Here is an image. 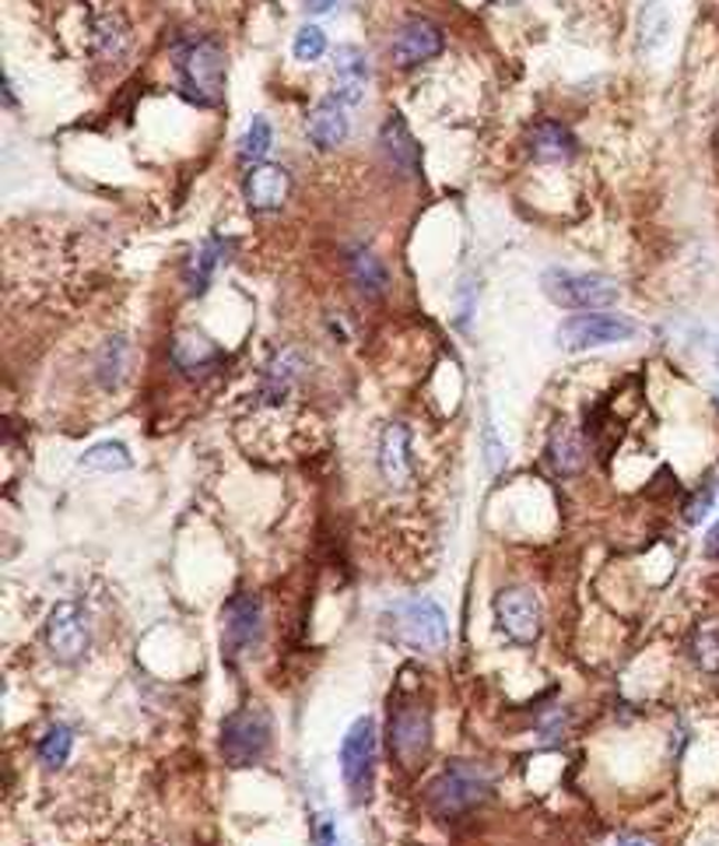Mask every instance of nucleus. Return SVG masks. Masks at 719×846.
Returning a JSON list of instances; mask_svg holds the SVG:
<instances>
[{
	"mask_svg": "<svg viewBox=\"0 0 719 846\" xmlns=\"http://www.w3.org/2000/svg\"><path fill=\"white\" fill-rule=\"evenodd\" d=\"M263 639V605L257 594H236L221 611V657L236 664Z\"/></svg>",
	"mask_w": 719,
	"mask_h": 846,
	"instance_id": "9",
	"label": "nucleus"
},
{
	"mask_svg": "<svg viewBox=\"0 0 719 846\" xmlns=\"http://www.w3.org/2000/svg\"><path fill=\"white\" fill-rule=\"evenodd\" d=\"M496 608V626L506 639L530 647V643L541 639L545 633V608L530 587H502L491 600Z\"/></svg>",
	"mask_w": 719,
	"mask_h": 846,
	"instance_id": "8",
	"label": "nucleus"
},
{
	"mask_svg": "<svg viewBox=\"0 0 719 846\" xmlns=\"http://www.w3.org/2000/svg\"><path fill=\"white\" fill-rule=\"evenodd\" d=\"M548 464L555 475H579L587 467V447L569 421H558L548 436Z\"/></svg>",
	"mask_w": 719,
	"mask_h": 846,
	"instance_id": "20",
	"label": "nucleus"
},
{
	"mask_svg": "<svg viewBox=\"0 0 719 846\" xmlns=\"http://www.w3.org/2000/svg\"><path fill=\"white\" fill-rule=\"evenodd\" d=\"M709 506H712V488H706V492H699L691 502H688V514H685V520L688 524H699L706 514H709Z\"/></svg>",
	"mask_w": 719,
	"mask_h": 846,
	"instance_id": "34",
	"label": "nucleus"
},
{
	"mask_svg": "<svg viewBox=\"0 0 719 846\" xmlns=\"http://www.w3.org/2000/svg\"><path fill=\"white\" fill-rule=\"evenodd\" d=\"M712 394H716V400H719V387H716V390H712Z\"/></svg>",
	"mask_w": 719,
	"mask_h": 846,
	"instance_id": "38",
	"label": "nucleus"
},
{
	"mask_svg": "<svg viewBox=\"0 0 719 846\" xmlns=\"http://www.w3.org/2000/svg\"><path fill=\"white\" fill-rule=\"evenodd\" d=\"M491 797V769L475 759L449 763L425 790V808L436 818H460Z\"/></svg>",
	"mask_w": 719,
	"mask_h": 846,
	"instance_id": "2",
	"label": "nucleus"
},
{
	"mask_svg": "<svg viewBox=\"0 0 719 846\" xmlns=\"http://www.w3.org/2000/svg\"><path fill=\"white\" fill-rule=\"evenodd\" d=\"M221 348L208 338V334H200V330H187V334H179V338L172 341V362H176V369L183 372V376H208V372H214L218 366H221Z\"/></svg>",
	"mask_w": 719,
	"mask_h": 846,
	"instance_id": "17",
	"label": "nucleus"
},
{
	"mask_svg": "<svg viewBox=\"0 0 719 846\" xmlns=\"http://www.w3.org/2000/svg\"><path fill=\"white\" fill-rule=\"evenodd\" d=\"M541 288L555 306L582 309V313H600L621 299V288L611 278L572 271V267H548L541 275Z\"/></svg>",
	"mask_w": 719,
	"mask_h": 846,
	"instance_id": "4",
	"label": "nucleus"
},
{
	"mask_svg": "<svg viewBox=\"0 0 719 846\" xmlns=\"http://www.w3.org/2000/svg\"><path fill=\"white\" fill-rule=\"evenodd\" d=\"M291 53H296V60H302V63H317L327 53L323 29L320 26H302L296 32V42H291Z\"/></svg>",
	"mask_w": 719,
	"mask_h": 846,
	"instance_id": "31",
	"label": "nucleus"
},
{
	"mask_svg": "<svg viewBox=\"0 0 719 846\" xmlns=\"http://www.w3.org/2000/svg\"><path fill=\"white\" fill-rule=\"evenodd\" d=\"M379 148H383L387 162L400 172V176H418L421 169V148L418 141L411 138L408 123H403V117H390L383 123V130H379Z\"/></svg>",
	"mask_w": 719,
	"mask_h": 846,
	"instance_id": "19",
	"label": "nucleus"
},
{
	"mask_svg": "<svg viewBox=\"0 0 719 846\" xmlns=\"http://www.w3.org/2000/svg\"><path fill=\"white\" fill-rule=\"evenodd\" d=\"M688 654L706 675H719V618H706L695 626L688 639Z\"/></svg>",
	"mask_w": 719,
	"mask_h": 846,
	"instance_id": "26",
	"label": "nucleus"
},
{
	"mask_svg": "<svg viewBox=\"0 0 719 846\" xmlns=\"http://www.w3.org/2000/svg\"><path fill=\"white\" fill-rule=\"evenodd\" d=\"M302 376V355L299 351H281L278 359L263 369V397L267 400H281L291 387H296V380Z\"/></svg>",
	"mask_w": 719,
	"mask_h": 846,
	"instance_id": "25",
	"label": "nucleus"
},
{
	"mask_svg": "<svg viewBox=\"0 0 719 846\" xmlns=\"http://www.w3.org/2000/svg\"><path fill=\"white\" fill-rule=\"evenodd\" d=\"M71 752H74V730L67 727V724H53L47 734H42V742H39V763H42V769L57 773V769L67 766Z\"/></svg>",
	"mask_w": 719,
	"mask_h": 846,
	"instance_id": "29",
	"label": "nucleus"
},
{
	"mask_svg": "<svg viewBox=\"0 0 719 846\" xmlns=\"http://www.w3.org/2000/svg\"><path fill=\"white\" fill-rule=\"evenodd\" d=\"M618 846H646V843H636V839H628V843H618Z\"/></svg>",
	"mask_w": 719,
	"mask_h": 846,
	"instance_id": "37",
	"label": "nucleus"
},
{
	"mask_svg": "<svg viewBox=\"0 0 719 846\" xmlns=\"http://www.w3.org/2000/svg\"><path fill=\"white\" fill-rule=\"evenodd\" d=\"M271 145H274L271 123H267V117H253L250 127H246V133L239 138V148H236L239 166H246V169L260 166V162L267 159V151H271Z\"/></svg>",
	"mask_w": 719,
	"mask_h": 846,
	"instance_id": "27",
	"label": "nucleus"
},
{
	"mask_svg": "<svg viewBox=\"0 0 719 846\" xmlns=\"http://www.w3.org/2000/svg\"><path fill=\"white\" fill-rule=\"evenodd\" d=\"M348 275H351L354 288H358V292H362L366 299H379V296L387 292V285H390L387 263L379 260L372 250H366V247H354V250L348 253Z\"/></svg>",
	"mask_w": 719,
	"mask_h": 846,
	"instance_id": "21",
	"label": "nucleus"
},
{
	"mask_svg": "<svg viewBox=\"0 0 719 846\" xmlns=\"http://www.w3.org/2000/svg\"><path fill=\"white\" fill-rule=\"evenodd\" d=\"M218 748L224 755V763L246 769L257 766L267 748H271V717H267L263 706H239L236 714L221 720V738Z\"/></svg>",
	"mask_w": 719,
	"mask_h": 846,
	"instance_id": "5",
	"label": "nucleus"
},
{
	"mask_svg": "<svg viewBox=\"0 0 719 846\" xmlns=\"http://www.w3.org/2000/svg\"><path fill=\"white\" fill-rule=\"evenodd\" d=\"M92 50L99 60H109L117 63L127 57L130 50V26L123 21V14L109 11V14H99L96 26H92Z\"/></svg>",
	"mask_w": 719,
	"mask_h": 846,
	"instance_id": "22",
	"label": "nucleus"
},
{
	"mask_svg": "<svg viewBox=\"0 0 719 846\" xmlns=\"http://www.w3.org/2000/svg\"><path fill=\"white\" fill-rule=\"evenodd\" d=\"M172 67L179 92L193 106H221L224 99V78H229V60L224 47L214 36H187L176 42Z\"/></svg>",
	"mask_w": 719,
	"mask_h": 846,
	"instance_id": "1",
	"label": "nucleus"
},
{
	"mask_svg": "<svg viewBox=\"0 0 719 846\" xmlns=\"http://www.w3.org/2000/svg\"><path fill=\"white\" fill-rule=\"evenodd\" d=\"M78 464L84 467V471H102V475H112V471H127V467L133 464V457H130V450L123 447V442L106 439V442H96L92 450H84Z\"/></svg>",
	"mask_w": 719,
	"mask_h": 846,
	"instance_id": "28",
	"label": "nucleus"
},
{
	"mask_svg": "<svg viewBox=\"0 0 719 846\" xmlns=\"http://www.w3.org/2000/svg\"><path fill=\"white\" fill-rule=\"evenodd\" d=\"M636 320L618 317V313H576L561 320L558 327V348L566 351H587V348H608L636 338Z\"/></svg>",
	"mask_w": 719,
	"mask_h": 846,
	"instance_id": "7",
	"label": "nucleus"
},
{
	"mask_svg": "<svg viewBox=\"0 0 719 846\" xmlns=\"http://www.w3.org/2000/svg\"><path fill=\"white\" fill-rule=\"evenodd\" d=\"M312 846H341L330 815H317V822H312Z\"/></svg>",
	"mask_w": 719,
	"mask_h": 846,
	"instance_id": "33",
	"label": "nucleus"
},
{
	"mask_svg": "<svg viewBox=\"0 0 719 846\" xmlns=\"http://www.w3.org/2000/svg\"><path fill=\"white\" fill-rule=\"evenodd\" d=\"M376 720L358 717L348 734L341 738V752H337V763H341V780L351 797V805H366L372 797L376 784Z\"/></svg>",
	"mask_w": 719,
	"mask_h": 846,
	"instance_id": "6",
	"label": "nucleus"
},
{
	"mask_svg": "<svg viewBox=\"0 0 719 846\" xmlns=\"http://www.w3.org/2000/svg\"><path fill=\"white\" fill-rule=\"evenodd\" d=\"M376 467H379V475H383V481L390 488H408L411 485L415 467H411V432H408V426L390 421V426L383 429V436H379Z\"/></svg>",
	"mask_w": 719,
	"mask_h": 846,
	"instance_id": "15",
	"label": "nucleus"
},
{
	"mask_svg": "<svg viewBox=\"0 0 719 846\" xmlns=\"http://www.w3.org/2000/svg\"><path fill=\"white\" fill-rule=\"evenodd\" d=\"M337 0H306V14H327Z\"/></svg>",
	"mask_w": 719,
	"mask_h": 846,
	"instance_id": "36",
	"label": "nucleus"
},
{
	"mask_svg": "<svg viewBox=\"0 0 719 846\" xmlns=\"http://www.w3.org/2000/svg\"><path fill=\"white\" fill-rule=\"evenodd\" d=\"M372 78L369 67V53L354 42H344V47L333 50V99L344 102L348 109L366 99V88Z\"/></svg>",
	"mask_w": 719,
	"mask_h": 846,
	"instance_id": "13",
	"label": "nucleus"
},
{
	"mask_svg": "<svg viewBox=\"0 0 719 846\" xmlns=\"http://www.w3.org/2000/svg\"><path fill=\"white\" fill-rule=\"evenodd\" d=\"M670 32H673V21H670V11L663 0H646L639 11V50L646 57L660 53L670 42Z\"/></svg>",
	"mask_w": 719,
	"mask_h": 846,
	"instance_id": "24",
	"label": "nucleus"
},
{
	"mask_svg": "<svg viewBox=\"0 0 719 846\" xmlns=\"http://www.w3.org/2000/svg\"><path fill=\"white\" fill-rule=\"evenodd\" d=\"M291 193V172L278 162H260L246 172L242 180V197L250 211L267 215V211H278Z\"/></svg>",
	"mask_w": 719,
	"mask_h": 846,
	"instance_id": "14",
	"label": "nucleus"
},
{
	"mask_svg": "<svg viewBox=\"0 0 719 846\" xmlns=\"http://www.w3.org/2000/svg\"><path fill=\"white\" fill-rule=\"evenodd\" d=\"M442 47H446V36L432 18H408L390 39V57L397 67L411 71V67L436 60Z\"/></svg>",
	"mask_w": 719,
	"mask_h": 846,
	"instance_id": "12",
	"label": "nucleus"
},
{
	"mask_svg": "<svg viewBox=\"0 0 719 846\" xmlns=\"http://www.w3.org/2000/svg\"><path fill=\"white\" fill-rule=\"evenodd\" d=\"M527 151L533 162H569L579 151L576 133L558 120H537L527 133Z\"/></svg>",
	"mask_w": 719,
	"mask_h": 846,
	"instance_id": "18",
	"label": "nucleus"
},
{
	"mask_svg": "<svg viewBox=\"0 0 719 846\" xmlns=\"http://www.w3.org/2000/svg\"><path fill=\"white\" fill-rule=\"evenodd\" d=\"M47 647L53 660L78 664L92 647V618L78 600H60L47 618Z\"/></svg>",
	"mask_w": 719,
	"mask_h": 846,
	"instance_id": "10",
	"label": "nucleus"
},
{
	"mask_svg": "<svg viewBox=\"0 0 719 846\" xmlns=\"http://www.w3.org/2000/svg\"><path fill=\"white\" fill-rule=\"evenodd\" d=\"M387 626L390 636L397 643L411 650H425V654H439L449 643V621L446 611L436 605L432 597H408L397 600V605L387 611Z\"/></svg>",
	"mask_w": 719,
	"mask_h": 846,
	"instance_id": "3",
	"label": "nucleus"
},
{
	"mask_svg": "<svg viewBox=\"0 0 719 846\" xmlns=\"http://www.w3.org/2000/svg\"><path fill=\"white\" fill-rule=\"evenodd\" d=\"M127 355H130V348H127L123 338L106 341V348H102V355H99V362H96V376H99V384H102L106 390H112V387L120 384L123 366H127Z\"/></svg>",
	"mask_w": 719,
	"mask_h": 846,
	"instance_id": "30",
	"label": "nucleus"
},
{
	"mask_svg": "<svg viewBox=\"0 0 719 846\" xmlns=\"http://www.w3.org/2000/svg\"><path fill=\"white\" fill-rule=\"evenodd\" d=\"M432 745V720L429 709L418 703H403L390 709V748L403 766H415L429 755Z\"/></svg>",
	"mask_w": 719,
	"mask_h": 846,
	"instance_id": "11",
	"label": "nucleus"
},
{
	"mask_svg": "<svg viewBox=\"0 0 719 846\" xmlns=\"http://www.w3.org/2000/svg\"><path fill=\"white\" fill-rule=\"evenodd\" d=\"M224 253H229V242L218 239V236L204 239V242H200V247L193 250V257H190V263H187V288H190V296H204V292H208L214 271H218L221 260H224Z\"/></svg>",
	"mask_w": 719,
	"mask_h": 846,
	"instance_id": "23",
	"label": "nucleus"
},
{
	"mask_svg": "<svg viewBox=\"0 0 719 846\" xmlns=\"http://www.w3.org/2000/svg\"><path fill=\"white\" fill-rule=\"evenodd\" d=\"M506 447L499 442V436H496V426L491 421H485V464H488V471H499V467L506 464Z\"/></svg>",
	"mask_w": 719,
	"mask_h": 846,
	"instance_id": "32",
	"label": "nucleus"
},
{
	"mask_svg": "<svg viewBox=\"0 0 719 846\" xmlns=\"http://www.w3.org/2000/svg\"><path fill=\"white\" fill-rule=\"evenodd\" d=\"M706 555H709V559H716V563H719V524L706 534Z\"/></svg>",
	"mask_w": 719,
	"mask_h": 846,
	"instance_id": "35",
	"label": "nucleus"
},
{
	"mask_svg": "<svg viewBox=\"0 0 719 846\" xmlns=\"http://www.w3.org/2000/svg\"><path fill=\"white\" fill-rule=\"evenodd\" d=\"M348 133H351L348 106L337 102L333 96L312 106V113L306 117V138H309V145L317 148V151L341 148L348 141Z\"/></svg>",
	"mask_w": 719,
	"mask_h": 846,
	"instance_id": "16",
	"label": "nucleus"
}]
</instances>
